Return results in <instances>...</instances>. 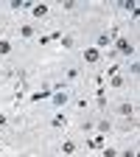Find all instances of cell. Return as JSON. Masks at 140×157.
Here are the masks:
<instances>
[{"label": "cell", "instance_id": "cell-1", "mask_svg": "<svg viewBox=\"0 0 140 157\" xmlns=\"http://www.w3.org/2000/svg\"><path fill=\"white\" fill-rule=\"evenodd\" d=\"M118 36H121V34H118V25H115L112 31H98V36H95V45H93V48H98V51L104 53V51H109V48H112V42H115Z\"/></svg>", "mask_w": 140, "mask_h": 157}, {"label": "cell", "instance_id": "cell-2", "mask_svg": "<svg viewBox=\"0 0 140 157\" xmlns=\"http://www.w3.org/2000/svg\"><path fill=\"white\" fill-rule=\"evenodd\" d=\"M112 51L118 53V56H123V59H132V56H137L134 53V42L129 36H118L115 42H112Z\"/></svg>", "mask_w": 140, "mask_h": 157}, {"label": "cell", "instance_id": "cell-3", "mask_svg": "<svg viewBox=\"0 0 140 157\" xmlns=\"http://www.w3.org/2000/svg\"><path fill=\"white\" fill-rule=\"evenodd\" d=\"M115 115L123 118V121H129V118H137V104L134 101H121L115 107Z\"/></svg>", "mask_w": 140, "mask_h": 157}, {"label": "cell", "instance_id": "cell-4", "mask_svg": "<svg viewBox=\"0 0 140 157\" xmlns=\"http://www.w3.org/2000/svg\"><path fill=\"white\" fill-rule=\"evenodd\" d=\"M67 101H70V87H65V90H56V93L51 95V104H53V109H62V107H67Z\"/></svg>", "mask_w": 140, "mask_h": 157}, {"label": "cell", "instance_id": "cell-5", "mask_svg": "<svg viewBox=\"0 0 140 157\" xmlns=\"http://www.w3.org/2000/svg\"><path fill=\"white\" fill-rule=\"evenodd\" d=\"M51 95H53V84H48V82H45L39 90H34V93L28 95V101H31V104H36V101H45V98H51Z\"/></svg>", "mask_w": 140, "mask_h": 157}, {"label": "cell", "instance_id": "cell-6", "mask_svg": "<svg viewBox=\"0 0 140 157\" xmlns=\"http://www.w3.org/2000/svg\"><path fill=\"white\" fill-rule=\"evenodd\" d=\"M107 84H98L95 87V104H98V109H101V115L107 112V107H109V101H107Z\"/></svg>", "mask_w": 140, "mask_h": 157}, {"label": "cell", "instance_id": "cell-7", "mask_svg": "<svg viewBox=\"0 0 140 157\" xmlns=\"http://www.w3.org/2000/svg\"><path fill=\"white\" fill-rule=\"evenodd\" d=\"M101 56H104V53L98 51V48H84V51H81V62H84V65H98V62H101Z\"/></svg>", "mask_w": 140, "mask_h": 157}, {"label": "cell", "instance_id": "cell-8", "mask_svg": "<svg viewBox=\"0 0 140 157\" xmlns=\"http://www.w3.org/2000/svg\"><path fill=\"white\" fill-rule=\"evenodd\" d=\"M95 132L98 135H109L112 132V118H107V112L95 118Z\"/></svg>", "mask_w": 140, "mask_h": 157}, {"label": "cell", "instance_id": "cell-9", "mask_svg": "<svg viewBox=\"0 0 140 157\" xmlns=\"http://www.w3.org/2000/svg\"><path fill=\"white\" fill-rule=\"evenodd\" d=\"M59 151H62L65 157H73L78 151V143H76V137H65L62 143H59Z\"/></svg>", "mask_w": 140, "mask_h": 157}, {"label": "cell", "instance_id": "cell-10", "mask_svg": "<svg viewBox=\"0 0 140 157\" xmlns=\"http://www.w3.org/2000/svg\"><path fill=\"white\" fill-rule=\"evenodd\" d=\"M28 11H31V17H34V20H45V17L51 14V6H48V3H31V9H28Z\"/></svg>", "mask_w": 140, "mask_h": 157}, {"label": "cell", "instance_id": "cell-11", "mask_svg": "<svg viewBox=\"0 0 140 157\" xmlns=\"http://www.w3.org/2000/svg\"><path fill=\"white\" fill-rule=\"evenodd\" d=\"M78 78H81V67H78V65L65 67V84H67V87H70V84H76Z\"/></svg>", "mask_w": 140, "mask_h": 157}, {"label": "cell", "instance_id": "cell-12", "mask_svg": "<svg viewBox=\"0 0 140 157\" xmlns=\"http://www.w3.org/2000/svg\"><path fill=\"white\" fill-rule=\"evenodd\" d=\"M17 31H20V36H23V39H34V36H36V25H34V23H20Z\"/></svg>", "mask_w": 140, "mask_h": 157}, {"label": "cell", "instance_id": "cell-13", "mask_svg": "<svg viewBox=\"0 0 140 157\" xmlns=\"http://www.w3.org/2000/svg\"><path fill=\"white\" fill-rule=\"evenodd\" d=\"M70 124V118L65 115V112H53V118H51V129H65Z\"/></svg>", "mask_w": 140, "mask_h": 157}, {"label": "cell", "instance_id": "cell-14", "mask_svg": "<svg viewBox=\"0 0 140 157\" xmlns=\"http://www.w3.org/2000/svg\"><path fill=\"white\" fill-rule=\"evenodd\" d=\"M104 146H107V135H98V132H95L90 140H87V151H90V149H98V151H101Z\"/></svg>", "mask_w": 140, "mask_h": 157}, {"label": "cell", "instance_id": "cell-15", "mask_svg": "<svg viewBox=\"0 0 140 157\" xmlns=\"http://www.w3.org/2000/svg\"><path fill=\"white\" fill-rule=\"evenodd\" d=\"M25 95H28V82H17L14 84V104L20 107V101H23Z\"/></svg>", "mask_w": 140, "mask_h": 157}, {"label": "cell", "instance_id": "cell-16", "mask_svg": "<svg viewBox=\"0 0 140 157\" xmlns=\"http://www.w3.org/2000/svg\"><path fill=\"white\" fill-rule=\"evenodd\" d=\"M107 82H109V87H107V90H123V87H126V78H123V73H115V76H109Z\"/></svg>", "mask_w": 140, "mask_h": 157}, {"label": "cell", "instance_id": "cell-17", "mask_svg": "<svg viewBox=\"0 0 140 157\" xmlns=\"http://www.w3.org/2000/svg\"><path fill=\"white\" fill-rule=\"evenodd\" d=\"M59 45H62L65 51H73V48H76V34H73V31L62 34V36H59Z\"/></svg>", "mask_w": 140, "mask_h": 157}, {"label": "cell", "instance_id": "cell-18", "mask_svg": "<svg viewBox=\"0 0 140 157\" xmlns=\"http://www.w3.org/2000/svg\"><path fill=\"white\" fill-rule=\"evenodd\" d=\"M126 73H129L132 78H137V76H140V59H137V56H132V59H129V67H126Z\"/></svg>", "mask_w": 140, "mask_h": 157}, {"label": "cell", "instance_id": "cell-19", "mask_svg": "<svg viewBox=\"0 0 140 157\" xmlns=\"http://www.w3.org/2000/svg\"><path fill=\"white\" fill-rule=\"evenodd\" d=\"M76 109H78V112L90 109V95H78V98H76Z\"/></svg>", "mask_w": 140, "mask_h": 157}, {"label": "cell", "instance_id": "cell-20", "mask_svg": "<svg viewBox=\"0 0 140 157\" xmlns=\"http://www.w3.org/2000/svg\"><path fill=\"white\" fill-rule=\"evenodd\" d=\"M11 48H14V45H11V39L0 36V56H9V53H11Z\"/></svg>", "mask_w": 140, "mask_h": 157}, {"label": "cell", "instance_id": "cell-21", "mask_svg": "<svg viewBox=\"0 0 140 157\" xmlns=\"http://www.w3.org/2000/svg\"><path fill=\"white\" fill-rule=\"evenodd\" d=\"M118 157H137V146H134V143H129L126 149L118 151Z\"/></svg>", "mask_w": 140, "mask_h": 157}, {"label": "cell", "instance_id": "cell-22", "mask_svg": "<svg viewBox=\"0 0 140 157\" xmlns=\"http://www.w3.org/2000/svg\"><path fill=\"white\" fill-rule=\"evenodd\" d=\"M76 9H78L76 0H65V3H62V11H67V14H70V11H76Z\"/></svg>", "mask_w": 140, "mask_h": 157}, {"label": "cell", "instance_id": "cell-23", "mask_svg": "<svg viewBox=\"0 0 140 157\" xmlns=\"http://www.w3.org/2000/svg\"><path fill=\"white\" fill-rule=\"evenodd\" d=\"M101 157H118V149L115 146H104L101 149Z\"/></svg>", "mask_w": 140, "mask_h": 157}, {"label": "cell", "instance_id": "cell-24", "mask_svg": "<svg viewBox=\"0 0 140 157\" xmlns=\"http://www.w3.org/2000/svg\"><path fill=\"white\" fill-rule=\"evenodd\" d=\"M20 157H34V154H20Z\"/></svg>", "mask_w": 140, "mask_h": 157}, {"label": "cell", "instance_id": "cell-25", "mask_svg": "<svg viewBox=\"0 0 140 157\" xmlns=\"http://www.w3.org/2000/svg\"><path fill=\"white\" fill-rule=\"evenodd\" d=\"M0 146H3V135H0Z\"/></svg>", "mask_w": 140, "mask_h": 157}]
</instances>
